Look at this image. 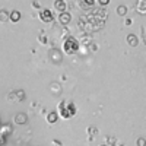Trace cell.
Returning a JSON list of instances; mask_svg holds the SVG:
<instances>
[{"label":"cell","instance_id":"cell-28","mask_svg":"<svg viewBox=\"0 0 146 146\" xmlns=\"http://www.w3.org/2000/svg\"><path fill=\"white\" fill-rule=\"evenodd\" d=\"M0 124H2V123H0Z\"/></svg>","mask_w":146,"mask_h":146},{"label":"cell","instance_id":"cell-16","mask_svg":"<svg viewBox=\"0 0 146 146\" xmlns=\"http://www.w3.org/2000/svg\"><path fill=\"white\" fill-rule=\"evenodd\" d=\"M96 0H80V5L83 9H91L94 5H95Z\"/></svg>","mask_w":146,"mask_h":146},{"label":"cell","instance_id":"cell-4","mask_svg":"<svg viewBox=\"0 0 146 146\" xmlns=\"http://www.w3.org/2000/svg\"><path fill=\"white\" fill-rule=\"evenodd\" d=\"M40 19L44 22V23H51L54 21V15H53V12L50 9H41L40 10V13H38Z\"/></svg>","mask_w":146,"mask_h":146},{"label":"cell","instance_id":"cell-7","mask_svg":"<svg viewBox=\"0 0 146 146\" xmlns=\"http://www.w3.org/2000/svg\"><path fill=\"white\" fill-rule=\"evenodd\" d=\"M54 9L58 12V13L67 12V3L64 2V0H56L54 2Z\"/></svg>","mask_w":146,"mask_h":146},{"label":"cell","instance_id":"cell-18","mask_svg":"<svg viewBox=\"0 0 146 146\" xmlns=\"http://www.w3.org/2000/svg\"><path fill=\"white\" fill-rule=\"evenodd\" d=\"M117 143V139L114 137V136H111V137H107V143L105 145H108V146H113V145H115Z\"/></svg>","mask_w":146,"mask_h":146},{"label":"cell","instance_id":"cell-19","mask_svg":"<svg viewBox=\"0 0 146 146\" xmlns=\"http://www.w3.org/2000/svg\"><path fill=\"white\" fill-rule=\"evenodd\" d=\"M96 2H98V5H100L101 7H105V6L110 5V2H111V0H96Z\"/></svg>","mask_w":146,"mask_h":146},{"label":"cell","instance_id":"cell-21","mask_svg":"<svg viewBox=\"0 0 146 146\" xmlns=\"http://www.w3.org/2000/svg\"><path fill=\"white\" fill-rule=\"evenodd\" d=\"M137 146H146V140L143 137H139L137 139Z\"/></svg>","mask_w":146,"mask_h":146},{"label":"cell","instance_id":"cell-27","mask_svg":"<svg viewBox=\"0 0 146 146\" xmlns=\"http://www.w3.org/2000/svg\"><path fill=\"white\" fill-rule=\"evenodd\" d=\"M54 2H56V0H54Z\"/></svg>","mask_w":146,"mask_h":146},{"label":"cell","instance_id":"cell-22","mask_svg":"<svg viewBox=\"0 0 146 146\" xmlns=\"http://www.w3.org/2000/svg\"><path fill=\"white\" fill-rule=\"evenodd\" d=\"M32 6H34L36 10H41V5H40L38 2H34V3H32Z\"/></svg>","mask_w":146,"mask_h":146},{"label":"cell","instance_id":"cell-25","mask_svg":"<svg viewBox=\"0 0 146 146\" xmlns=\"http://www.w3.org/2000/svg\"><path fill=\"white\" fill-rule=\"evenodd\" d=\"M118 146H126V145H118Z\"/></svg>","mask_w":146,"mask_h":146},{"label":"cell","instance_id":"cell-5","mask_svg":"<svg viewBox=\"0 0 146 146\" xmlns=\"http://www.w3.org/2000/svg\"><path fill=\"white\" fill-rule=\"evenodd\" d=\"M50 58L53 60V63L60 64V63H62V60H63V53L60 50H57V48H53V50L50 51Z\"/></svg>","mask_w":146,"mask_h":146},{"label":"cell","instance_id":"cell-26","mask_svg":"<svg viewBox=\"0 0 146 146\" xmlns=\"http://www.w3.org/2000/svg\"><path fill=\"white\" fill-rule=\"evenodd\" d=\"M101 146H108V145H101Z\"/></svg>","mask_w":146,"mask_h":146},{"label":"cell","instance_id":"cell-12","mask_svg":"<svg viewBox=\"0 0 146 146\" xmlns=\"http://www.w3.org/2000/svg\"><path fill=\"white\" fill-rule=\"evenodd\" d=\"M9 21L13 22V23L19 22L21 21V12L19 10H12L10 13H9Z\"/></svg>","mask_w":146,"mask_h":146},{"label":"cell","instance_id":"cell-13","mask_svg":"<svg viewBox=\"0 0 146 146\" xmlns=\"http://www.w3.org/2000/svg\"><path fill=\"white\" fill-rule=\"evenodd\" d=\"M57 120H58V114H57V111H50V113L47 114V123L54 124V123H57Z\"/></svg>","mask_w":146,"mask_h":146},{"label":"cell","instance_id":"cell-15","mask_svg":"<svg viewBox=\"0 0 146 146\" xmlns=\"http://www.w3.org/2000/svg\"><path fill=\"white\" fill-rule=\"evenodd\" d=\"M9 13L10 12H7L6 9H0V22H7L9 21Z\"/></svg>","mask_w":146,"mask_h":146},{"label":"cell","instance_id":"cell-8","mask_svg":"<svg viewBox=\"0 0 146 146\" xmlns=\"http://www.w3.org/2000/svg\"><path fill=\"white\" fill-rule=\"evenodd\" d=\"M13 123L15 124H25V123H28V115L25 113H18L13 117Z\"/></svg>","mask_w":146,"mask_h":146},{"label":"cell","instance_id":"cell-11","mask_svg":"<svg viewBox=\"0 0 146 146\" xmlns=\"http://www.w3.org/2000/svg\"><path fill=\"white\" fill-rule=\"evenodd\" d=\"M126 40H127V44L130 47H137V44H139V38H137L135 34H129Z\"/></svg>","mask_w":146,"mask_h":146},{"label":"cell","instance_id":"cell-9","mask_svg":"<svg viewBox=\"0 0 146 146\" xmlns=\"http://www.w3.org/2000/svg\"><path fill=\"white\" fill-rule=\"evenodd\" d=\"M0 135H2L3 137L12 135V126H10L9 123H6V124H0Z\"/></svg>","mask_w":146,"mask_h":146},{"label":"cell","instance_id":"cell-2","mask_svg":"<svg viewBox=\"0 0 146 146\" xmlns=\"http://www.w3.org/2000/svg\"><path fill=\"white\" fill-rule=\"evenodd\" d=\"M62 48H63V53H64V54L72 56V54H76V53L79 51L80 44H79L78 38H75V36L69 35V36H66V38L63 40V45H62Z\"/></svg>","mask_w":146,"mask_h":146},{"label":"cell","instance_id":"cell-1","mask_svg":"<svg viewBox=\"0 0 146 146\" xmlns=\"http://www.w3.org/2000/svg\"><path fill=\"white\" fill-rule=\"evenodd\" d=\"M76 113H78V108L72 101H62L58 104V108H57L58 117H62L64 120H69L72 117H75Z\"/></svg>","mask_w":146,"mask_h":146},{"label":"cell","instance_id":"cell-23","mask_svg":"<svg viewBox=\"0 0 146 146\" xmlns=\"http://www.w3.org/2000/svg\"><path fill=\"white\" fill-rule=\"evenodd\" d=\"M140 32H142V41H143V42H146V41H145V28H143V27L140 28Z\"/></svg>","mask_w":146,"mask_h":146},{"label":"cell","instance_id":"cell-3","mask_svg":"<svg viewBox=\"0 0 146 146\" xmlns=\"http://www.w3.org/2000/svg\"><path fill=\"white\" fill-rule=\"evenodd\" d=\"M7 100L10 102H16V101H23L25 100V92H23L22 89H16V91H12L7 94Z\"/></svg>","mask_w":146,"mask_h":146},{"label":"cell","instance_id":"cell-17","mask_svg":"<svg viewBox=\"0 0 146 146\" xmlns=\"http://www.w3.org/2000/svg\"><path fill=\"white\" fill-rule=\"evenodd\" d=\"M126 13H127V6H124V5H120L118 7H117V15L118 16H126Z\"/></svg>","mask_w":146,"mask_h":146},{"label":"cell","instance_id":"cell-10","mask_svg":"<svg viewBox=\"0 0 146 146\" xmlns=\"http://www.w3.org/2000/svg\"><path fill=\"white\" fill-rule=\"evenodd\" d=\"M136 10L140 15H146V0H137L136 2Z\"/></svg>","mask_w":146,"mask_h":146},{"label":"cell","instance_id":"cell-14","mask_svg":"<svg viewBox=\"0 0 146 146\" xmlns=\"http://www.w3.org/2000/svg\"><path fill=\"white\" fill-rule=\"evenodd\" d=\"M50 91H51L54 95H58V94H62V86H60L58 82H53V83L50 85Z\"/></svg>","mask_w":146,"mask_h":146},{"label":"cell","instance_id":"cell-20","mask_svg":"<svg viewBox=\"0 0 146 146\" xmlns=\"http://www.w3.org/2000/svg\"><path fill=\"white\" fill-rule=\"evenodd\" d=\"M88 133L94 137V136L96 135V133H98V129H96V127H89V129H88Z\"/></svg>","mask_w":146,"mask_h":146},{"label":"cell","instance_id":"cell-24","mask_svg":"<svg viewBox=\"0 0 146 146\" xmlns=\"http://www.w3.org/2000/svg\"><path fill=\"white\" fill-rule=\"evenodd\" d=\"M124 23H126L127 27H129V25H131V19H126V22H124Z\"/></svg>","mask_w":146,"mask_h":146},{"label":"cell","instance_id":"cell-6","mask_svg":"<svg viewBox=\"0 0 146 146\" xmlns=\"http://www.w3.org/2000/svg\"><path fill=\"white\" fill-rule=\"evenodd\" d=\"M58 22L62 23L63 27L69 25V23L72 22V15L69 13V12H63V13H58Z\"/></svg>","mask_w":146,"mask_h":146}]
</instances>
